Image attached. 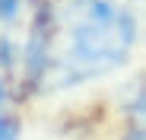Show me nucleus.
<instances>
[{
    "label": "nucleus",
    "instance_id": "f257e3e1",
    "mask_svg": "<svg viewBox=\"0 0 146 140\" xmlns=\"http://www.w3.org/2000/svg\"><path fill=\"white\" fill-rule=\"evenodd\" d=\"M133 48V19L111 0L51 7L35 51L29 92H60L114 70Z\"/></svg>",
    "mask_w": 146,
    "mask_h": 140
},
{
    "label": "nucleus",
    "instance_id": "f03ea898",
    "mask_svg": "<svg viewBox=\"0 0 146 140\" xmlns=\"http://www.w3.org/2000/svg\"><path fill=\"white\" fill-rule=\"evenodd\" d=\"M48 13L51 0H0V80L7 89L29 92Z\"/></svg>",
    "mask_w": 146,
    "mask_h": 140
},
{
    "label": "nucleus",
    "instance_id": "7ed1b4c3",
    "mask_svg": "<svg viewBox=\"0 0 146 140\" xmlns=\"http://www.w3.org/2000/svg\"><path fill=\"white\" fill-rule=\"evenodd\" d=\"M7 83L0 80V140H19V121L16 115L7 108Z\"/></svg>",
    "mask_w": 146,
    "mask_h": 140
},
{
    "label": "nucleus",
    "instance_id": "20e7f679",
    "mask_svg": "<svg viewBox=\"0 0 146 140\" xmlns=\"http://www.w3.org/2000/svg\"><path fill=\"white\" fill-rule=\"evenodd\" d=\"M127 140H143V131H140V127H137V131H133V134H130V137H127Z\"/></svg>",
    "mask_w": 146,
    "mask_h": 140
}]
</instances>
